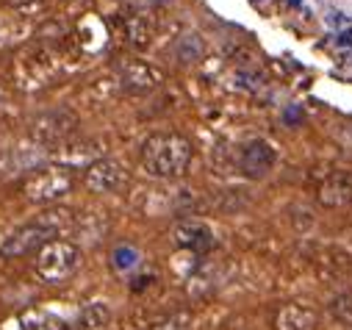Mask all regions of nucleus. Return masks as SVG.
<instances>
[{"instance_id":"nucleus-1","label":"nucleus","mask_w":352,"mask_h":330,"mask_svg":"<svg viewBox=\"0 0 352 330\" xmlns=\"http://www.w3.org/2000/svg\"><path fill=\"white\" fill-rule=\"evenodd\" d=\"M192 158L195 147L181 133H153L142 144V167L147 170V175L161 181H175L186 175Z\"/></svg>"},{"instance_id":"nucleus-2","label":"nucleus","mask_w":352,"mask_h":330,"mask_svg":"<svg viewBox=\"0 0 352 330\" xmlns=\"http://www.w3.org/2000/svg\"><path fill=\"white\" fill-rule=\"evenodd\" d=\"M78 267H80V250H78V244L64 241V239L47 241L42 250L36 253V261H34V270H36L39 280H45L50 286H58L67 278H72L78 272Z\"/></svg>"},{"instance_id":"nucleus-3","label":"nucleus","mask_w":352,"mask_h":330,"mask_svg":"<svg viewBox=\"0 0 352 330\" xmlns=\"http://www.w3.org/2000/svg\"><path fill=\"white\" fill-rule=\"evenodd\" d=\"M78 131V114L72 109H47L39 111L31 122H28V133L36 144L42 147H61L64 142L72 139V133Z\"/></svg>"},{"instance_id":"nucleus-4","label":"nucleus","mask_w":352,"mask_h":330,"mask_svg":"<svg viewBox=\"0 0 352 330\" xmlns=\"http://www.w3.org/2000/svg\"><path fill=\"white\" fill-rule=\"evenodd\" d=\"M72 184H75L72 181V170H67V167H61V164H58V167H42V170H36L25 181L23 192H25V197L31 203L45 206V203H56L64 195H69Z\"/></svg>"},{"instance_id":"nucleus-5","label":"nucleus","mask_w":352,"mask_h":330,"mask_svg":"<svg viewBox=\"0 0 352 330\" xmlns=\"http://www.w3.org/2000/svg\"><path fill=\"white\" fill-rule=\"evenodd\" d=\"M114 72H117V84L125 95H150L164 84V72L150 61H139V58L120 61Z\"/></svg>"},{"instance_id":"nucleus-6","label":"nucleus","mask_w":352,"mask_h":330,"mask_svg":"<svg viewBox=\"0 0 352 330\" xmlns=\"http://www.w3.org/2000/svg\"><path fill=\"white\" fill-rule=\"evenodd\" d=\"M56 239V230L47 228L39 217L23 228H17L9 239H3L0 244V258H23V256H31V253H39L47 241Z\"/></svg>"},{"instance_id":"nucleus-7","label":"nucleus","mask_w":352,"mask_h":330,"mask_svg":"<svg viewBox=\"0 0 352 330\" xmlns=\"http://www.w3.org/2000/svg\"><path fill=\"white\" fill-rule=\"evenodd\" d=\"M83 184L86 189H92L95 195H117L128 184V170L117 158H98L95 164L83 170Z\"/></svg>"},{"instance_id":"nucleus-8","label":"nucleus","mask_w":352,"mask_h":330,"mask_svg":"<svg viewBox=\"0 0 352 330\" xmlns=\"http://www.w3.org/2000/svg\"><path fill=\"white\" fill-rule=\"evenodd\" d=\"M275 164H278V150L267 139H250L239 150V170L252 181L267 178L275 170Z\"/></svg>"},{"instance_id":"nucleus-9","label":"nucleus","mask_w":352,"mask_h":330,"mask_svg":"<svg viewBox=\"0 0 352 330\" xmlns=\"http://www.w3.org/2000/svg\"><path fill=\"white\" fill-rule=\"evenodd\" d=\"M172 244L181 247V250H189V253H208L217 247V239H214V230L200 222V219H178L172 225Z\"/></svg>"},{"instance_id":"nucleus-10","label":"nucleus","mask_w":352,"mask_h":330,"mask_svg":"<svg viewBox=\"0 0 352 330\" xmlns=\"http://www.w3.org/2000/svg\"><path fill=\"white\" fill-rule=\"evenodd\" d=\"M98 158H103V147L100 142L92 139H80V142H64L61 147H56V161H61V167L75 170V167H89Z\"/></svg>"},{"instance_id":"nucleus-11","label":"nucleus","mask_w":352,"mask_h":330,"mask_svg":"<svg viewBox=\"0 0 352 330\" xmlns=\"http://www.w3.org/2000/svg\"><path fill=\"white\" fill-rule=\"evenodd\" d=\"M319 203L330 208H346L352 206V175L349 173H333L319 184Z\"/></svg>"},{"instance_id":"nucleus-12","label":"nucleus","mask_w":352,"mask_h":330,"mask_svg":"<svg viewBox=\"0 0 352 330\" xmlns=\"http://www.w3.org/2000/svg\"><path fill=\"white\" fill-rule=\"evenodd\" d=\"M319 322L316 311L308 308V305H300V302H292V305H283L275 316V330H314Z\"/></svg>"},{"instance_id":"nucleus-13","label":"nucleus","mask_w":352,"mask_h":330,"mask_svg":"<svg viewBox=\"0 0 352 330\" xmlns=\"http://www.w3.org/2000/svg\"><path fill=\"white\" fill-rule=\"evenodd\" d=\"M125 36H128V42L133 45V47H147L150 42H153V36H155V25H153V20L150 17H144V14H133V17H128L125 20Z\"/></svg>"},{"instance_id":"nucleus-14","label":"nucleus","mask_w":352,"mask_h":330,"mask_svg":"<svg viewBox=\"0 0 352 330\" xmlns=\"http://www.w3.org/2000/svg\"><path fill=\"white\" fill-rule=\"evenodd\" d=\"M109 319H111V308L106 302H89V305L80 308L75 327L78 330H98V327L109 324Z\"/></svg>"},{"instance_id":"nucleus-15","label":"nucleus","mask_w":352,"mask_h":330,"mask_svg":"<svg viewBox=\"0 0 352 330\" xmlns=\"http://www.w3.org/2000/svg\"><path fill=\"white\" fill-rule=\"evenodd\" d=\"M20 330H67V324L47 311H28L20 316Z\"/></svg>"},{"instance_id":"nucleus-16","label":"nucleus","mask_w":352,"mask_h":330,"mask_svg":"<svg viewBox=\"0 0 352 330\" xmlns=\"http://www.w3.org/2000/svg\"><path fill=\"white\" fill-rule=\"evenodd\" d=\"M203 53H206V45H203V39L197 36V34H184L181 39H178V58L181 61H197V58H203Z\"/></svg>"},{"instance_id":"nucleus-17","label":"nucleus","mask_w":352,"mask_h":330,"mask_svg":"<svg viewBox=\"0 0 352 330\" xmlns=\"http://www.w3.org/2000/svg\"><path fill=\"white\" fill-rule=\"evenodd\" d=\"M330 314L344 324V330H352V294H338L330 302Z\"/></svg>"},{"instance_id":"nucleus-18","label":"nucleus","mask_w":352,"mask_h":330,"mask_svg":"<svg viewBox=\"0 0 352 330\" xmlns=\"http://www.w3.org/2000/svg\"><path fill=\"white\" fill-rule=\"evenodd\" d=\"M189 324H192V314L181 311V314H172V316L155 322L150 330H189Z\"/></svg>"},{"instance_id":"nucleus-19","label":"nucleus","mask_w":352,"mask_h":330,"mask_svg":"<svg viewBox=\"0 0 352 330\" xmlns=\"http://www.w3.org/2000/svg\"><path fill=\"white\" fill-rule=\"evenodd\" d=\"M111 261H114V267H117L120 272H128V270H133V267L139 264V253L133 250V247H117L114 256H111Z\"/></svg>"},{"instance_id":"nucleus-20","label":"nucleus","mask_w":352,"mask_h":330,"mask_svg":"<svg viewBox=\"0 0 352 330\" xmlns=\"http://www.w3.org/2000/svg\"><path fill=\"white\" fill-rule=\"evenodd\" d=\"M12 6H17V9H25V6H36V3H42V0H9Z\"/></svg>"},{"instance_id":"nucleus-21","label":"nucleus","mask_w":352,"mask_h":330,"mask_svg":"<svg viewBox=\"0 0 352 330\" xmlns=\"http://www.w3.org/2000/svg\"><path fill=\"white\" fill-rule=\"evenodd\" d=\"M144 3H155V0H144Z\"/></svg>"}]
</instances>
